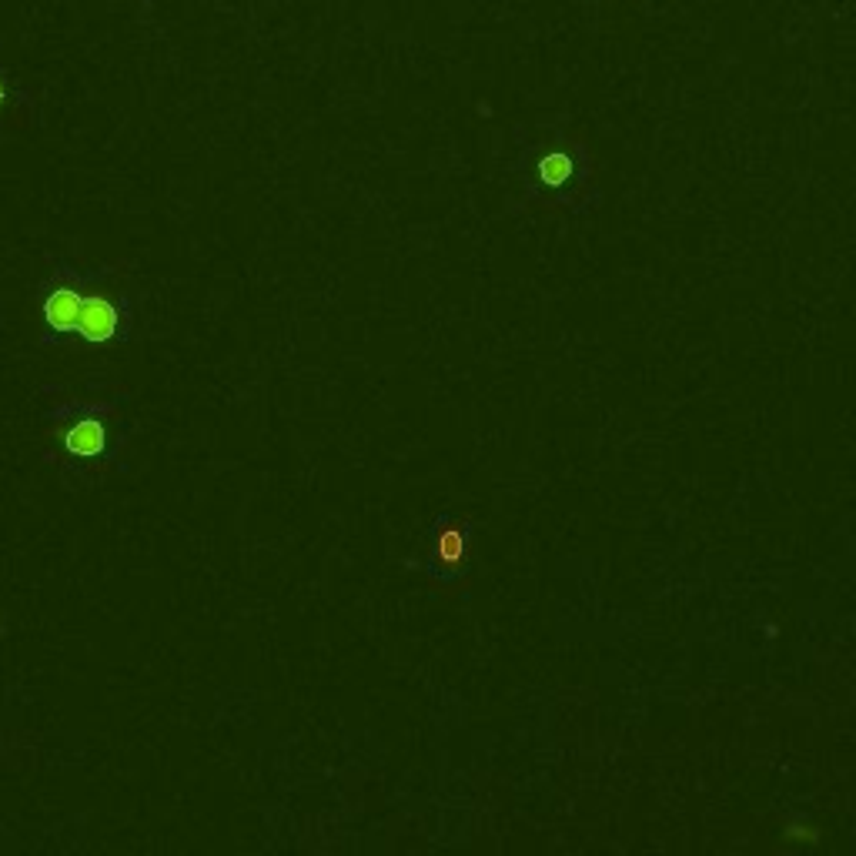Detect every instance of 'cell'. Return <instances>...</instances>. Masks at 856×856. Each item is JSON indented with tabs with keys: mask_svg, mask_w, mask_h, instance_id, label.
I'll list each match as a JSON object with an SVG mask.
<instances>
[{
	"mask_svg": "<svg viewBox=\"0 0 856 856\" xmlns=\"http://www.w3.org/2000/svg\"><path fill=\"white\" fill-rule=\"evenodd\" d=\"M77 332H81L87 342H107V338L118 332V311H114L111 301H104V298H84Z\"/></svg>",
	"mask_w": 856,
	"mask_h": 856,
	"instance_id": "6da1fadb",
	"label": "cell"
},
{
	"mask_svg": "<svg viewBox=\"0 0 856 856\" xmlns=\"http://www.w3.org/2000/svg\"><path fill=\"white\" fill-rule=\"evenodd\" d=\"M81 305H84V298L77 295V291L61 288V291H54V295L44 301V315L57 328V332H77V321H81Z\"/></svg>",
	"mask_w": 856,
	"mask_h": 856,
	"instance_id": "7a4b0ae2",
	"label": "cell"
},
{
	"mask_svg": "<svg viewBox=\"0 0 856 856\" xmlns=\"http://www.w3.org/2000/svg\"><path fill=\"white\" fill-rule=\"evenodd\" d=\"M67 452L71 455H84V459H91V455H101L104 449V425L101 422H81L74 425L71 432H67Z\"/></svg>",
	"mask_w": 856,
	"mask_h": 856,
	"instance_id": "3957f363",
	"label": "cell"
},
{
	"mask_svg": "<svg viewBox=\"0 0 856 856\" xmlns=\"http://www.w3.org/2000/svg\"><path fill=\"white\" fill-rule=\"evenodd\" d=\"M572 171H576V164H572L569 154H546V158L539 161V174L549 188H562V184L572 178Z\"/></svg>",
	"mask_w": 856,
	"mask_h": 856,
	"instance_id": "277c9868",
	"label": "cell"
},
{
	"mask_svg": "<svg viewBox=\"0 0 856 856\" xmlns=\"http://www.w3.org/2000/svg\"><path fill=\"white\" fill-rule=\"evenodd\" d=\"M462 546H465V539L459 532H442L439 535V556L442 559H459Z\"/></svg>",
	"mask_w": 856,
	"mask_h": 856,
	"instance_id": "5b68a950",
	"label": "cell"
},
{
	"mask_svg": "<svg viewBox=\"0 0 856 856\" xmlns=\"http://www.w3.org/2000/svg\"><path fill=\"white\" fill-rule=\"evenodd\" d=\"M0 101H4V87H0Z\"/></svg>",
	"mask_w": 856,
	"mask_h": 856,
	"instance_id": "8992f818",
	"label": "cell"
}]
</instances>
